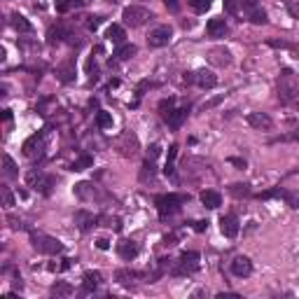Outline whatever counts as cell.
Listing matches in <instances>:
<instances>
[{
    "mask_svg": "<svg viewBox=\"0 0 299 299\" xmlns=\"http://www.w3.org/2000/svg\"><path fill=\"white\" fill-rule=\"evenodd\" d=\"M10 222H12V227H14V229H21L23 227L21 220H19V217H14V215H10Z\"/></svg>",
    "mask_w": 299,
    "mask_h": 299,
    "instance_id": "bcb514c9",
    "label": "cell"
},
{
    "mask_svg": "<svg viewBox=\"0 0 299 299\" xmlns=\"http://www.w3.org/2000/svg\"><path fill=\"white\" fill-rule=\"evenodd\" d=\"M187 108H180V110H168L166 115H164V119H166V124L171 129H180L183 127V122L187 119Z\"/></svg>",
    "mask_w": 299,
    "mask_h": 299,
    "instance_id": "5bb4252c",
    "label": "cell"
},
{
    "mask_svg": "<svg viewBox=\"0 0 299 299\" xmlns=\"http://www.w3.org/2000/svg\"><path fill=\"white\" fill-rule=\"evenodd\" d=\"M229 161H232L234 166H238V168H245V161H243V159H238V157H232Z\"/></svg>",
    "mask_w": 299,
    "mask_h": 299,
    "instance_id": "7dc6e473",
    "label": "cell"
},
{
    "mask_svg": "<svg viewBox=\"0 0 299 299\" xmlns=\"http://www.w3.org/2000/svg\"><path fill=\"white\" fill-rule=\"evenodd\" d=\"M164 5L168 7V12H178L180 10V0H164Z\"/></svg>",
    "mask_w": 299,
    "mask_h": 299,
    "instance_id": "60d3db41",
    "label": "cell"
},
{
    "mask_svg": "<svg viewBox=\"0 0 299 299\" xmlns=\"http://www.w3.org/2000/svg\"><path fill=\"white\" fill-rule=\"evenodd\" d=\"M201 204H204L206 208H211V211L220 208V206H222L220 192H215V189H206V192H201Z\"/></svg>",
    "mask_w": 299,
    "mask_h": 299,
    "instance_id": "ac0fdd59",
    "label": "cell"
},
{
    "mask_svg": "<svg viewBox=\"0 0 299 299\" xmlns=\"http://www.w3.org/2000/svg\"><path fill=\"white\" fill-rule=\"evenodd\" d=\"M189 5H192V10L194 12H206V10H211V5H213V0H189Z\"/></svg>",
    "mask_w": 299,
    "mask_h": 299,
    "instance_id": "d6a6232c",
    "label": "cell"
},
{
    "mask_svg": "<svg viewBox=\"0 0 299 299\" xmlns=\"http://www.w3.org/2000/svg\"><path fill=\"white\" fill-rule=\"evenodd\" d=\"M89 3H91V0H72L75 7H84V5H89Z\"/></svg>",
    "mask_w": 299,
    "mask_h": 299,
    "instance_id": "c3c4849f",
    "label": "cell"
},
{
    "mask_svg": "<svg viewBox=\"0 0 299 299\" xmlns=\"http://www.w3.org/2000/svg\"><path fill=\"white\" fill-rule=\"evenodd\" d=\"M66 38H68V31L61 26V23L52 26V28H49V33H47V42H49V44H59V42H63Z\"/></svg>",
    "mask_w": 299,
    "mask_h": 299,
    "instance_id": "44dd1931",
    "label": "cell"
},
{
    "mask_svg": "<svg viewBox=\"0 0 299 299\" xmlns=\"http://www.w3.org/2000/svg\"><path fill=\"white\" fill-rule=\"evenodd\" d=\"M31 243H33V248L38 250V253H44V255H59L63 250L61 241L54 236H47V234H31Z\"/></svg>",
    "mask_w": 299,
    "mask_h": 299,
    "instance_id": "7a4b0ae2",
    "label": "cell"
},
{
    "mask_svg": "<svg viewBox=\"0 0 299 299\" xmlns=\"http://www.w3.org/2000/svg\"><path fill=\"white\" fill-rule=\"evenodd\" d=\"M232 273H234L236 278H248L250 273H253V262H250V257H245V255L234 257V262H232Z\"/></svg>",
    "mask_w": 299,
    "mask_h": 299,
    "instance_id": "30bf717a",
    "label": "cell"
},
{
    "mask_svg": "<svg viewBox=\"0 0 299 299\" xmlns=\"http://www.w3.org/2000/svg\"><path fill=\"white\" fill-rule=\"evenodd\" d=\"M117 253H119V257H122V260L131 262V260H136V257H138V245L133 243V241H122V243L117 245Z\"/></svg>",
    "mask_w": 299,
    "mask_h": 299,
    "instance_id": "d6986e66",
    "label": "cell"
},
{
    "mask_svg": "<svg viewBox=\"0 0 299 299\" xmlns=\"http://www.w3.org/2000/svg\"><path fill=\"white\" fill-rule=\"evenodd\" d=\"M208 229V222L199 220V222H194V232H206Z\"/></svg>",
    "mask_w": 299,
    "mask_h": 299,
    "instance_id": "ee69618b",
    "label": "cell"
},
{
    "mask_svg": "<svg viewBox=\"0 0 299 299\" xmlns=\"http://www.w3.org/2000/svg\"><path fill=\"white\" fill-rule=\"evenodd\" d=\"M59 80H61L63 84L72 82V80H75V66H72V63H63V66L59 68Z\"/></svg>",
    "mask_w": 299,
    "mask_h": 299,
    "instance_id": "4316f807",
    "label": "cell"
},
{
    "mask_svg": "<svg viewBox=\"0 0 299 299\" xmlns=\"http://www.w3.org/2000/svg\"><path fill=\"white\" fill-rule=\"evenodd\" d=\"M26 180H28V185H31V187H35L40 194H49L52 187H54V178L44 176V173H40V171H31Z\"/></svg>",
    "mask_w": 299,
    "mask_h": 299,
    "instance_id": "8992f818",
    "label": "cell"
},
{
    "mask_svg": "<svg viewBox=\"0 0 299 299\" xmlns=\"http://www.w3.org/2000/svg\"><path fill=\"white\" fill-rule=\"evenodd\" d=\"M208 61L217 68H227L232 63V52L225 47H213V49H208Z\"/></svg>",
    "mask_w": 299,
    "mask_h": 299,
    "instance_id": "ba28073f",
    "label": "cell"
},
{
    "mask_svg": "<svg viewBox=\"0 0 299 299\" xmlns=\"http://www.w3.org/2000/svg\"><path fill=\"white\" fill-rule=\"evenodd\" d=\"M89 21H87V28L89 31H96V28L101 26V17H87Z\"/></svg>",
    "mask_w": 299,
    "mask_h": 299,
    "instance_id": "f35d334b",
    "label": "cell"
},
{
    "mask_svg": "<svg viewBox=\"0 0 299 299\" xmlns=\"http://www.w3.org/2000/svg\"><path fill=\"white\" fill-rule=\"evenodd\" d=\"M12 26L17 28L19 33H33V26L23 14H12Z\"/></svg>",
    "mask_w": 299,
    "mask_h": 299,
    "instance_id": "603a6c76",
    "label": "cell"
},
{
    "mask_svg": "<svg viewBox=\"0 0 299 299\" xmlns=\"http://www.w3.org/2000/svg\"><path fill=\"white\" fill-rule=\"evenodd\" d=\"M106 38L110 40V42H115V44H122L124 38H127V33H124V28L119 26V23H112V26H108Z\"/></svg>",
    "mask_w": 299,
    "mask_h": 299,
    "instance_id": "7402d4cb",
    "label": "cell"
},
{
    "mask_svg": "<svg viewBox=\"0 0 299 299\" xmlns=\"http://www.w3.org/2000/svg\"><path fill=\"white\" fill-rule=\"evenodd\" d=\"M299 94V84H297V78H294L292 70H283L281 78H278V98L283 103H292Z\"/></svg>",
    "mask_w": 299,
    "mask_h": 299,
    "instance_id": "6da1fadb",
    "label": "cell"
},
{
    "mask_svg": "<svg viewBox=\"0 0 299 299\" xmlns=\"http://www.w3.org/2000/svg\"><path fill=\"white\" fill-rule=\"evenodd\" d=\"M75 194H78L82 201H96V199H98V189H96L91 183H80V185H75Z\"/></svg>",
    "mask_w": 299,
    "mask_h": 299,
    "instance_id": "e0dca14e",
    "label": "cell"
},
{
    "mask_svg": "<svg viewBox=\"0 0 299 299\" xmlns=\"http://www.w3.org/2000/svg\"><path fill=\"white\" fill-rule=\"evenodd\" d=\"M72 5V0H59V12H66Z\"/></svg>",
    "mask_w": 299,
    "mask_h": 299,
    "instance_id": "f6af8a7d",
    "label": "cell"
},
{
    "mask_svg": "<svg viewBox=\"0 0 299 299\" xmlns=\"http://www.w3.org/2000/svg\"><path fill=\"white\" fill-rule=\"evenodd\" d=\"M108 222H110L108 227H112L115 232H119V229H122V220H119V217H108Z\"/></svg>",
    "mask_w": 299,
    "mask_h": 299,
    "instance_id": "b9f144b4",
    "label": "cell"
},
{
    "mask_svg": "<svg viewBox=\"0 0 299 299\" xmlns=\"http://www.w3.org/2000/svg\"><path fill=\"white\" fill-rule=\"evenodd\" d=\"M269 44H271V47H290V44H288V42H283V40H281V42H278V40H271Z\"/></svg>",
    "mask_w": 299,
    "mask_h": 299,
    "instance_id": "681fc988",
    "label": "cell"
},
{
    "mask_svg": "<svg viewBox=\"0 0 299 299\" xmlns=\"http://www.w3.org/2000/svg\"><path fill=\"white\" fill-rule=\"evenodd\" d=\"M206 31H208L211 38H225V33H227V23H225V19H211L208 26H206Z\"/></svg>",
    "mask_w": 299,
    "mask_h": 299,
    "instance_id": "ffe728a7",
    "label": "cell"
},
{
    "mask_svg": "<svg viewBox=\"0 0 299 299\" xmlns=\"http://www.w3.org/2000/svg\"><path fill=\"white\" fill-rule=\"evenodd\" d=\"M96 222H98V217H96L94 213H89V211H78V213H75V225H78L82 232L96 227Z\"/></svg>",
    "mask_w": 299,
    "mask_h": 299,
    "instance_id": "9a60e30c",
    "label": "cell"
},
{
    "mask_svg": "<svg viewBox=\"0 0 299 299\" xmlns=\"http://www.w3.org/2000/svg\"><path fill=\"white\" fill-rule=\"evenodd\" d=\"M96 248H98V250H108V248H110V241H108V238H98V241H96Z\"/></svg>",
    "mask_w": 299,
    "mask_h": 299,
    "instance_id": "7bdbcfd3",
    "label": "cell"
},
{
    "mask_svg": "<svg viewBox=\"0 0 299 299\" xmlns=\"http://www.w3.org/2000/svg\"><path fill=\"white\" fill-rule=\"evenodd\" d=\"M248 124L253 129H257V131H269V129L273 127L271 117L264 115V112H250V115H248Z\"/></svg>",
    "mask_w": 299,
    "mask_h": 299,
    "instance_id": "8fae6325",
    "label": "cell"
},
{
    "mask_svg": "<svg viewBox=\"0 0 299 299\" xmlns=\"http://www.w3.org/2000/svg\"><path fill=\"white\" fill-rule=\"evenodd\" d=\"M238 3L243 5L245 12H250V10H255V7H260V0H238Z\"/></svg>",
    "mask_w": 299,
    "mask_h": 299,
    "instance_id": "8d00e7d4",
    "label": "cell"
},
{
    "mask_svg": "<svg viewBox=\"0 0 299 299\" xmlns=\"http://www.w3.org/2000/svg\"><path fill=\"white\" fill-rule=\"evenodd\" d=\"M42 147H44V133H35L33 138H28L23 143V155L35 159V157L42 155Z\"/></svg>",
    "mask_w": 299,
    "mask_h": 299,
    "instance_id": "9c48e42d",
    "label": "cell"
},
{
    "mask_svg": "<svg viewBox=\"0 0 299 299\" xmlns=\"http://www.w3.org/2000/svg\"><path fill=\"white\" fill-rule=\"evenodd\" d=\"M52 294L54 297H70L72 294V285H68V283H56V285H52Z\"/></svg>",
    "mask_w": 299,
    "mask_h": 299,
    "instance_id": "f1b7e54d",
    "label": "cell"
},
{
    "mask_svg": "<svg viewBox=\"0 0 299 299\" xmlns=\"http://www.w3.org/2000/svg\"><path fill=\"white\" fill-rule=\"evenodd\" d=\"M117 283H122V285H131L133 281H138L140 273L138 271H131V269H119V271L115 273Z\"/></svg>",
    "mask_w": 299,
    "mask_h": 299,
    "instance_id": "cb8c5ba5",
    "label": "cell"
},
{
    "mask_svg": "<svg viewBox=\"0 0 299 299\" xmlns=\"http://www.w3.org/2000/svg\"><path fill=\"white\" fill-rule=\"evenodd\" d=\"M180 204H185V196H180V194H164V196H157V208H159L161 217L178 213L180 211Z\"/></svg>",
    "mask_w": 299,
    "mask_h": 299,
    "instance_id": "277c9868",
    "label": "cell"
},
{
    "mask_svg": "<svg viewBox=\"0 0 299 299\" xmlns=\"http://www.w3.org/2000/svg\"><path fill=\"white\" fill-rule=\"evenodd\" d=\"M173 38V28L171 26H157L150 31L147 35V44L152 49H159V47H166Z\"/></svg>",
    "mask_w": 299,
    "mask_h": 299,
    "instance_id": "5b68a950",
    "label": "cell"
},
{
    "mask_svg": "<svg viewBox=\"0 0 299 299\" xmlns=\"http://www.w3.org/2000/svg\"><path fill=\"white\" fill-rule=\"evenodd\" d=\"M91 164H94V159H91L89 155H82L80 159H75V161H72L70 171H87V168L91 166Z\"/></svg>",
    "mask_w": 299,
    "mask_h": 299,
    "instance_id": "f546056e",
    "label": "cell"
},
{
    "mask_svg": "<svg viewBox=\"0 0 299 299\" xmlns=\"http://www.w3.org/2000/svg\"><path fill=\"white\" fill-rule=\"evenodd\" d=\"M96 124H98V129H112V115L106 110H101L96 115Z\"/></svg>",
    "mask_w": 299,
    "mask_h": 299,
    "instance_id": "4dcf8cb0",
    "label": "cell"
},
{
    "mask_svg": "<svg viewBox=\"0 0 299 299\" xmlns=\"http://www.w3.org/2000/svg\"><path fill=\"white\" fill-rule=\"evenodd\" d=\"M292 14H294V17H299V0H297V3L292 5Z\"/></svg>",
    "mask_w": 299,
    "mask_h": 299,
    "instance_id": "f907efd6",
    "label": "cell"
},
{
    "mask_svg": "<svg viewBox=\"0 0 299 299\" xmlns=\"http://www.w3.org/2000/svg\"><path fill=\"white\" fill-rule=\"evenodd\" d=\"M136 52H138L136 44H122V47L115 52V56H117V61H129L131 56H136Z\"/></svg>",
    "mask_w": 299,
    "mask_h": 299,
    "instance_id": "484cf974",
    "label": "cell"
},
{
    "mask_svg": "<svg viewBox=\"0 0 299 299\" xmlns=\"http://www.w3.org/2000/svg\"><path fill=\"white\" fill-rule=\"evenodd\" d=\"M194 82L199 84L201 89H213L217 84V78L213 75L211 70H206V68H201V70L194 72Z\"/></svg>",
    "mask_w": 299,
    "mask_h": 299,
    "instance_id": "7c38bea8",
    "label": "cell"
},
{
    "mask_svg": "<svg viewBox=\"0 0 299 299\" xmlns=\"http://www.w3.org/2000/svg\"><path fill=\"white\" fill-rule=\"evenodd\" d=\"M152 180V178H155V166H152V161H147V164H145L143 166V173H140V180Z\"/></svg>",
    "mask_w": 299,
    "mask_h": 299,
    "instance_id": "e575fe53",
    "label": "cell"
},
{
    "mask_svg": "<svg viewBox=\"0 0 299 299\" xmlns=\"http://www.w3.org/2000/svg\"><path fill=\"white\" fill-rule=\"evenodd\" d=\"M101 285V273L98 271H87L84 273V292H91Z\"/></svg>",
    "mask_w": 299,
    "mask_h": 299,
    "instance_id": "d4e9b609",
    "label": "cell"
},
{
    "mask_svg": "<svg viewBox=\"0 0 299 299\" xmlns=\"http://www.w3.org/2000/svg\"><path fill=\"white\" fill-rule=\"evenodd\" d=\"M3 164H5V176H7V178H17V176H19L17 164H14V159H12L10 155L3 157Z\"/></svg>",
    "mask_w": 299,
    "mask_h": 299,
    "instance_id": "1f68e13d",
    "label": "cell"
},
{
    "mask_svg": "<svg viewBox=\"0 0 299 299\" xmlns=\"http://www.w3.org/2000/svg\"><path fill=\"white\" fill-rule=\"evenodd\" d=\"M220 229H222V234H225L227 238H236L238 236V220L234 215L220 217Z\"/></svg>",
    "mask_w": 299,
    "mask_h": 299,
    "instance_id": "4fadbf2b",
    "label": "cell"
},
{
    "mask_svg": "<svg viewBox=\"0 0 299 299\" xmlns=\"http://www.w3.org/2000/svg\"><path fill=\"white\" fill-rule=\"evenodd\" d=\"M199 269V253H183L180 255V262H178V269L173 273L176 276H185V273H192V271H196Z\"/></svg>",
    "mask_w": 299,
    "mask_h": 299,
    "instance_id": "52a82bcc",
    "label": "cell"
},
{
    "mask_svg": "<svg viewBox=\"0 0 299 299\" xmlns=\"http://www.w3.org/2000/svg\"><path fill=\"white\" fill-rule=\"evenodd\" d=\"M245 14H248V19L255 23V26H264V23H266V12L262 10V7H255V10L245 12Z\"/></svg>",
    "mask_w": 299,
    "mask_h": 299,
    "instance_id": "83f0119b",
    "label": "cell"
},
{
    "mask_svg": "<svg viewBox=\"0 0 299 299\" xmlns=\"http://www.w3.org/2000/svg\"><path fill=\"white\" fill-rule=\"evenodd\" d=\"M122 19H124V23H127V26L140 28V26H145V23L152 19V12H150L147 7H143V5H129L127 10H124Z\"/></svg>",
    "mask_w": 299,
    "mask_h": 299,
    "instance_id": "3957f363",
    "label": "cell"
},
{
    "mask_svg": "<svg viewBox=\"0 0 299 299\" xmlns=\"http://www.w3.org/2000/svg\"><path fill=\"white\" fill-rule=\"evenodd\" d=\"M173 108V98H168V101H161L159 103V110H161V115H166L168 110Z\"/></svg>",
    "mask_w": 299,
    "mask_h": 299,
    "instance_id": "ab89813d",
    "label": "cell"
},
{
    "mask_svg": "<svg viewBox=\"0 0 299 299\" xmlns=\"http://www.w3.org/2000/svg\"><path fill=\"white\" fill-rule=\"evenodd\" d=\"M3 199H5V206H7V208H12V206H14V196H12V192H10V189H3Z\"/></svg>",
    "mask_w": 299,
    "mask_h": 299,
    "instance_id": "74e56055",
    "label": "cell"
},
{
    "mask_svg": "<svg viewBox=\"0 0 299 299\" xmlns=\"http://www.w3.org/2000/svg\"><path fill=\"white\" fill-rule=\"evenodd\" d=\"M290 138H292V140H297V143H299V129H297V131L292 133V136H290Z\"/></svg>",
    "mask_w": 299,
    "mask_h": 299,
    "instance_id": "816d5d0a",
    "label": "cell"
},
{
    "mask_svg": "<svg viewBox=\"0 0 299 299\" xmlns=\"http://www.w3.org/2000/svg\"><path fill=\"white\" fill-rule=\"evenodd\" d=\"M225 3V10L229 12V14H236L238 12V0H222Z\"/></svg>",
    "mask_w": 299,
    "mask_h": 299,
    "instance_id": "d590c367",
    "label": "cell"
},
{
    "mask_svg": "<svg viewBox=\"0 0 299 299\" xmlns=\"http://www.w3.org/2000/svg\"><path fill=\"white\" fill-rule=\"evenodd\" d=\"M232 194H234V196H248L250 187H248V185H232Z\"/></svg>",
    "mask_w": 299,
    "mask_h": 299,
    "instance_id": "836d02e7",
    "label": "cell"
},
{
    "mask_svg": "<svg viewBox=\"0 0 299 299\" xmlns=\"http://www.w3.org/2000/svg\"><path fill=\"white\" fill-rule=\"evenodd\" d=\"M119 150H122L124 157L136 155V152H138V140H136V136H133V133H124L122 140H119Z\"/></svg>",
    "mask_w": 299,
    "mask_h": 299,
    "instance_id": "2e32d148",
    "label": "cell"
}]
</instances>
